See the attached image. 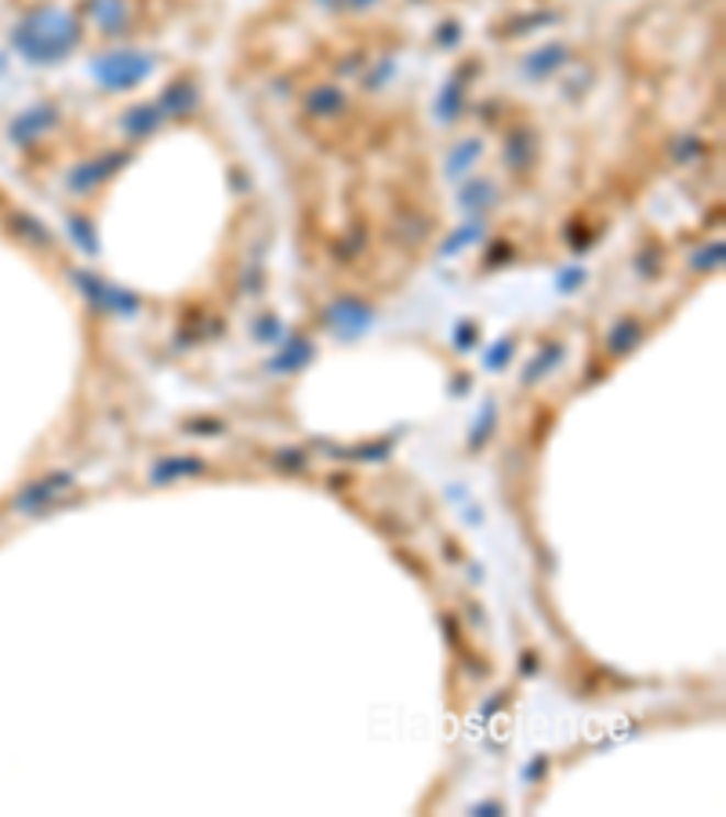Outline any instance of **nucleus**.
Masks as SVG:
<instances>
[{
  "instance_id": "f257e3e1",
  "label": "nucleus",
  "mask_w": 726,
  "mask_h": 817,
  "mask_svg": "<svg viewBox=\"0 0 726 817\" xmlns=\"http://www.w3.org/2000/svg\"><path fill=\"white\" fill-rule=\"evenodd\" d=\"M149 69H153L149 55H105L102 63L94 66V74H99L102 85H110L113 91H124L131 85H138Z\"/></svg>"
}]
</instances>
